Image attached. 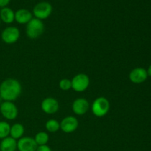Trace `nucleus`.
<instances>
[{
    "instance_id": "412c9836",
    "label": "nucleus",
    "mask_w": 151,
    "mask_h": 151,
    "mask_svg": "<svg viewBox=\"0 0 151 151\" xmlns=\"http://www.w3.org/2000/svg\"><path fill=\"white\" fill-rule=\"evenodd\" d=\"M36 151H52V149L47 145H45L38 146Z\"/></svg>"
},
{
    "instance_id": "0eeeda50",
    "label": "nucleus",
    "mask_w": 151,
    "mask_h": 151,
    "mask_svg": "<svg viewBox=\"0 0 151 151\" xmlns=\"http://www.w3.org/2000/svg\"><path fill=\"white\" fill-rule=\"evenodd\" d=\"M20 37V31L16 27H7L3 29L1 34V38L7 44H13L18 41Z\"/></svg>"
},
{
    "instance_id": "f8f14e48",
    "label": "nucleus",
    "mask_w": 151,
    "mask_h": 151,
    "mask_svg": "<svg viewBox=\"0 0 151 151\" xmlns=\"http://www.w3.org/2000/svg\"><path fill=\"white\" fill-rule=\"evenodd\" d=\"M147 70L144 68L137 67L132 69L129 74V79L132 83L136 84H140L144 83L147 80Z\"/></svg>"
},
{
    "instance_id": "f3484780",
    "label": "nucleus",
    "mask_w": 151,
    "mask_h": 151,
    "mask_svg": "<svg viewBox=\"0 0 151 151\" xmlns=\"http://www.w3.org/2000/svg\"><path fill=\"white\" fill-rule=\"evenodd\" d=\"M35 142L38 145V146L40 145H45L48 143L49 139H50V137L49 134L47 132L44 131H40V132L37 133L35 134V137H34Z\"/></svg>"
},
{
    "instance_id": "aec40b11",
    "label": "nucleus",
    "mask_w": 151,
    "mask_h": 151,
    "mask_svg": "<svg viewBox=\"0 0 151 151\" xmlns=\"http://www.w3.org/2000/svg\"><path fill=\"white\" fill-rule=\"evenodd\" d=\"M59 88L62 91H69L72 88V81L68 78L61 79L59 82Z\"/></svg>"
},
{
    "instance_id": "393cba45",
    "label": "nucleus",
    "mask_w": 151,
    "mask_h": 151,
    "mask_svg": "<svg viewBox=\"0 0 151 151\" xmlns=\"http://www.w3.org/2000/svg\"><path fill=\"white\" fill-rule=\"evenodd\" d=\"M0 24H1V20H0Z\"/></svg>"
},
{
    "instance_id": "9b49d317",
    "label": "nucleus",
    "mask_w": 151,
    "mask_h": 151,
    "mask_svg": "<svg viewBox=\"0 0 151 151\" xmlns=\"http://www.w3.org/2000/svg\"><path fill=\"white\" fill-rule=\"evenodd\" d=\"M38 145L34 138L23 137L17 141V150L19 151H36Z\"/></svg>"
},
{
    "instance_id": "20e7f679",
    "label": "nucleus",
    "mask_w": 151,
    "mask_h": 151,
    "mask_svg": "<svg viewBox=\"0 0 151 151\" xmlns=\"http://www.w3.org/2000/svg\"><path fill=\"white\" fill-rule=\"evenodd\" d=\"M52 13V6L47 1H41L34 6L32 9V15L40 20L47 19Z\"/></svg>"
},
{
    "instance_id": "ddd939ff",
    "label": "nucleus",
    "mask_w": 151,
    "mask_h": 151,
    "mask_svg": "<svg viewBox=\"0 0 151 151\" xmlns=\"http://www.w3.org/2000/svg\"><path fill=\"white\" fill-rule=\"evenodd\" d=\"M32 13L27 9H19L15 12V21L20 24H27L32 19Z\"/></svg>"
},
{
    "instance_id": "dca6fc26",
    "label": "nucleus",
    "mask_w": 151,
    "mask_h": 151,
    "mask_svg": "<svg viewBox=\"0 0 151 151\" xmlns=\"http://www.w3.org/2000/svg\"><path fill=\"white\" fill-rule=\"evenodd\" d=\"M24 134V127L21 123H15L10 126V137L16 140H19L23 137Z\"/></svg>"
},
{
    "instance_id": "2eb2a0df",
    "label": "nucleus",
    "mask_w": 151,
    "mask_h": 151,
    "mask_svg": "<svg viewBox=\"0 0 151 151\" xmlns=\"http://www.w3.org/2000/svg\"><path fill=\"white\" fill-rule=\"evenodd\" d=\"M0 20L4 23L11 24L15 21V12L8 7H3L0 10Z\"/></svg>"
},
{
    "instance_id": "5701e85b",
    "label": "nucleus",
    "mask_w": 151,
    "mask_h": 151,
    "mask_svg": "<svg viewBox=\"0 0 151 151\" xmlns=\"http://www.w3.org/2000/svg\"><path fill=\"white\" fill-rule=\"evenodd\" d=\"M147 75H148V76L151 77V65L149 66L148 69H147Z\"/></svg>"
},
{
    "instance_id": "423d86ee",
    "label": "nucleus",
    "mask_w": 151,
    "mask_h": 151,
    "mask_svg": "<svg viewBox=\"0 0 151 151\" xmlns=\"http://www.w3.org/2000/svg\"><path fill=\"white\" fill-rule=\"evenodd\" d=\"M0 112L4 119L14 120L19 114V110L13 102L3 101L0 106Z\"/></svg>"
},
{
    "instance_id": "f257e3e1",
    "label": "nucleus",
    "mask_w": 151,
    "mask_h": 151,
    "mask_svg": "<svg viewBox=\"0 0 151 151\" xmlns=\"http://www.w3.org/2000/svg\"><path fill=\"white\" fill-rule=\"evenodd\" d=\"M22 91V84L14 78H7L0 84V97L3 101H15L21 95Z\"/></svg>"
},
{
    "instance_id": "b1692460",
    "label": "nucleus",
    "mask_w": 151,
    "mask_h": 151,
    "mask_svg": "<svg viewBox=\"0 0 151 151\" xmlns=\"http://www.w3.org/2000/svg\"><path fill=\"white\" fill-rule=\"evenodd\" d=\"M2 102H3L2 99H1V97H0V106H1V103H2Z\"/></svg>"
},
{
    "instance_id": "39448f33",
    "label": "nucleus",
    "mask_w": 151,
    "mask_h": 151,
    "mask_svg": "<svg viewBox=\"0 0 151 151\" xmlns=\"http://www.w3.org/2000/svg\"><path fill=\"white\" fill-rule=\"evenodd\" d=\"M72 88L77 92H83L90 84L89 77L84 73H80L73 77L72 80Z\"/></svg>"
},
{
    "instance_id": "6e6552de",
    "label": "nucleus",
    "mask_w": 151,
    "mask_h": 151,
    "mask_svg": "<svg viewBox=\"0 0 151 151\" xmlns=\"http://www.w3.org/2000/svg\"><path fill=\"white\" fill-rule=\"evenodd\" d=\"M78 125H79V122L78 119L73 116H66L60 122V130L66 134L75 132L78 129Z\"/></svg>"
},
{
    "instance_id": "6ab92c4d",
    "label": "nucleus",
    "mask_w": 151,
    "mask_h": 151,
    "mask_svg": "<svg viewBox=\"0 0 151 151\" xmlns=\"http://www.w3.org/2000/svg\"><path fill=\"white\" fill-rule=\"evenodd\" d=\"M10 125L6 121H0V139L10 136Z\"/></svg>"
},
{
    "instance_id": "4be33fe9",
    "label": "nucleus",
    "mask_w": 151,
    "mask_h": 151,
    "mask_svg": "<svg viewBox=\"0 0 151 151\" xmlns=\"http://www.w3.org/2000/svg\"><path fill=\"white\" fill-rule=\"evenodd\" d=\"M10 2V0H0V7L3 8V7H7Z\"/></svg>"
},
{
    "instance_id": "1a4fd4ad",
    "label": "nucleus",
    "mask_w": 151,
    "mask_h": 151,
    "mask_svg": "<svg viewBox=\"0 0 151 151\" xmlns=\"http://www.w3.org/2000/svg\"><path fill=\"white\" fill-rule=\"evenodd\" d=\"M59 103L54 97H46L41 104V110L47 114H55L59 110Z\"/></svg>"
},
{
    "instance_id": "a211bd4d",
    "label": "nucleus",
    "mask_w": 151,
    "mask_h": 151,
    "mask_svg": "<svg viewBox=\"0 0 151 151\" xmlns=\"http://www.w3.org/2000/svg\"><path fill=\"white\" fill-rule=\"evenodd\" d=\"M45 128L47 131L50 133H55L60 129V122L54 119H50L47 121L45 124Z\"/></svg>"
},
{
    "instance_id": "9d476101",
    "label": "nucleus",
    "mask_w": 151,
    "mask_h": 151,
    "mask_svg": "<svg viewBox=\"0 0 151 151\" xmlns=\"http://www.w3.org/2000/svg\"><path fill=\"white\" fill-rule=\"evenodd\" d=\"M89 108V103L86 99L83 98V97L77 98L76 100H74L72 106V111L78 116H82V115L86 114Z\"/></svg>"
},
{
    "instance_id": "f03ea898",
    "label": "nucleus",
    "mask_w": 151,
    "mask_h": 151,
    "mask_svg": "<svg viewBox=\"0 0 151 151\" xmlns=\"http://www.w3.org/2000/svg\"><path fill=\"white\" fill-rule=\"evenodd\" d=\"M44 24L40 19L32 18L26 25V35L30 39H36L43 35Z\"/></svg>"
},
{
    "instance_id": "4468645a",
    "label": "nucleus",
    "mask_w": 151,
    "mask_h": 151,
    "mask_svg": "<svg viewBox=\"0 0 151 151\" xmlns=\"http://www.w3.org/2000/svg\"><path fill=\"white\" fill-rule=\"evenodd\" d=\"M17 150V141L10 136L1 139L0 151H16Z\"/></svg>"
},
{
    "instance_id": "7ed1b4c3",
    "label": "nucleus",
    "mask_w": 151,
    "mask_h": 151,
    "mask_svg": "<svg viewBox=\"0 0 151 151\" xmlns=\"http://www.w3.org/2000/svg\"><path fill=\"white\" fill-rule=\"evenodd\" d=\"M110 110V103L104 97L96 98L91 105V111L97 117H103L109 113Z\"/></svg>"
}]
</instances>
